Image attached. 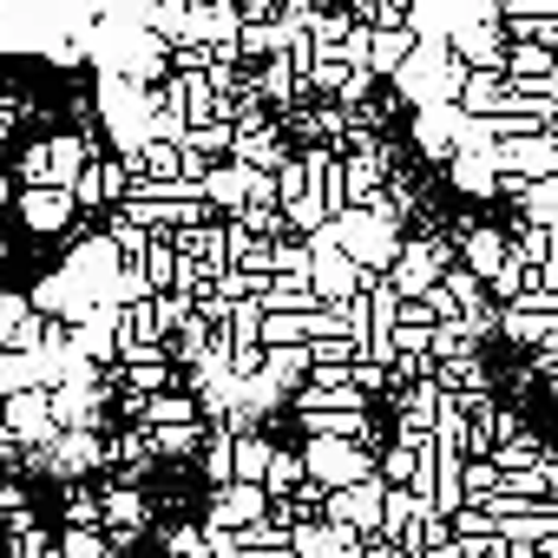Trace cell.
<instances>
[{"label": "cell", "mask_w": 558, "mask_h": 558, "mask_svg": "<svg viewBox=\"0 0 558 558\" xmlns=\"http://www.w3.org/2000/svg\"><path fill=\"white\" fill-rule=\"evenodd\" d=\"M323 236H329L362 276H388V263H395V250H401V230L381 223V217H368V210H342V217H329Z\"/></svg>", "instance_id": "obj_1"}, {"label": "cell", "mask_w": 558, "mask_h": 558, "mask_svg": "<svg viewBox=\"0 0 558 558\" xmlns=\"http://www.w3.org/2000/svg\"><path fill=\"white\" fill-rule=\"evenodd\" d=\"M486 165H493L499 178H519V184L558 178V138H551V132H525V138H493V145H486Z\"/></svg>", "instance_id": "obj_2"}, {"label": "cell", "mask_w": 558, "mask_h": 558, "mask_svg": "<svg viewBox=\"0 0 558 558\" xmlns=\"http://www.w3.org/2000/svg\"><path fill=\"white\" fill-rule=\"evenodd\" d=\"M303 250H310V290H316V303L323 310H336V303H349V296H362V283H368V276L316 230V236H303Z\"/></svg>", "instance_id": "obj_3"}, {"label": "cell", "mask_w": 558, "mask_h": 558, "mask_svg": "<svg viewBox=\"0 0 558 558\" xmlns=\"http://www.w3.org/2000/svg\"><path fill=\"white\" fill-rule=\"evenodd\" d=\"M125 191H132V165H125V158H112V151L86 158V171L66 184L73 210H119V204H125Z\"/></svg>", "instance_id": "obj_4"}, {"label": "cell", "mask_w": 558, "mask_h": 558, "mask_svg": "<svg viewBox=\"0 0 558 558\" xmlns=\"http://www.w3.org/2000/svg\"><path fill=\"white\" fill-rule=\"evenodd\" d=\"M0 427L14 434V447L21 453H40V447H53V408H47V388H21V395H0Z\"/></svg>", "instance_id": "obj_5"}, {"label": "cell", "mask_w": 558, "mask_h": 558, "mask_svg": "<svg viewBox=\"0 0 558 558\" xmlns=\"http://www.w3.org/2000/svg\"><path fill=\"white\" fill-rule=\"evenodd\" d=\"M381 480H362V486H342V493H329L323 499V525H336V532H355V538H375L381 532Z\"/></svg>", "instance_id": "obj_6"}, {"label": "cell", "mask_w": 558, "mask_h": 558, "mask_svg": "<svg viewBox=\"0 0 558 558\" xmlns=\"http://www.w3.org/2000/svg\"><path fill=\"white\" fill-rule=\"evenodd\" d=\"M14 217H21L34 236H66V230L80 223V210H73V197H66L60 184H21V191H14Z\"/></svg>", "instance_id": "obj_7"}, {"label": "cell", "mask_w": 558, "mask_h": 558, "mask_svg": "<svg viewBox=\"0 0 558 558\" xmlns=\"http://www.w3.org/2000/svg\"><path fill=\"white\" fill-rule=\"evenodd\" d=\"M263 512H269V493H263V486H243V480H230V486H210V506H204V519H197V525L243 532V525H256Z\"/></svg>", "instance_id": "obj_8"}, {"label": "cell", "mask_w": 558, "mask_h": 558, "mask_svg": "<svg viewBox=\"0 0 558 558\" xmlns=\"http://www.w3.org/2000/svg\"><path fill=\"white\" fill-rule=\"evenodd\" d=\"M545 538H558V506H538V512H506L493 519V545L512 551V558H532Z\"/></svg>", "instance_id": "obj_9"}, {"label": "cell", "mask_w": 558, "mask_h": 558, "mask_svg": "<svg viewBox=\"0 0 558 558\" xmlns=\"http://www.w3.org/2000/svg\"><path fill=\"white\" fill-rule=\"evenodd\" d=\"M230 165H250V171H283L290 165V138H283V125H256V132H230Z\"/></svg>", "instance_id": "obj_10"}, {"label": "cell", "mask_w": 558, "mask_h": 558, "mask_svg": "<svg viewBox=\"0 0 558 558\" xmlns=\"http://www.w3.org/2000/svg\"><path fill=\"white\" fill-rule=\"evenodd\" d=\"M460 125H466V119H460L453 106H427V112H414V132H408V138H414V151H421L427 165H447L453 145H460Z\"/></svg>", "instance_id": "obj_11"}, {"label": "cell", "mask_w": 558, "mask_h": 558, "mask_svg": "<svg viewBox=\"0 0 558 558\" xmlns=\"http://www.w3.org/2000/svg\"><path fill=\"white\" fill-rule=\"evenodd\" d=\"M440 171H447V191L466 197V204H493L499 197V171L486 165V151H453Z\"/></svg>", "instance_id": "obj_12"}, {"label": "cell", "mask_w": 558, "mask_h": 558, "mask_svg": "<svg viewBox=\"0 0 558 558\" xmlns=\"http://www.w3.org/2000/svg\"><path fill=\"white\" fill-rule=\"evenodd\" d=\"M506 99H512V86H506L493 66H480V73H466V80H460L453 112H460V119H499V112H506Z\"/></svg>", "instance_id": "obj_13"}, {"label": "cell", "mask_w": 558, "mask_h": 558, "mask_svg": "<svg viewBox=\"0 0 558 558\" xmlns=\"http://www.w3.org/2000/svg\"><path fill=\"white\" fill-rule=\"evenodd\" d=\"M434 408H440V388L434 381H414V388H388V414H395V434H434Z\"/></svg>", "instance_id": "obj_14"}, {"label": "cell", "mask_w": 558, "mask_h": 558, "mask_svg": "<svg viewBox=\"0 0 558 558\" xmlns=\"http://www.w3.org/2000/svg\"><path fill=\"white\" fill-rule=\"evenodd\" d=\"M453 250H460V269L486 283V276L506 263V230H499V223H473V230H460V243H453Z\"/></svg>", "instance_id": "obj_15"}, {"label": "cell", "mask_w": 558, "mask_h": 558, "mask_svg": "<svg viewBox=\"0 0 558 558\" xmlns=\"http://www.w3.org/2000/svg\"><path fill=\"white\" fill-rule=\"evenodd\" d=\"M86 158H99V138H80V132H53L47 138V184H73L86 171Z\"/></svg>", "instance_id": "obj_16"}, {"label": "cell", "mask_w": 558, "mask_h": 558, "mask_svg": "<svg viewBox=\"0 0 558 558\" xmlns=\"http://www.w3.org/2000/svg\"><path fill=\"white\" fill-rule=\"evenodd\" d=\"M138 427H145V434H158V427H197V401H191V388L145 395V408H138Z\"/></svg>", "instance_id": "obj_17"}, {"label": "cell", "mask_w": 558, "mask_h": 558, "mask_svg": "<svg viewBox=\"0 0 558 558\" xmlns=\"http://www.w3.org/2000/svg\"><path fill=\"white\" fill-rule=\"evenodd\" d=\"M493 336H506V349H538V342H551L558 336V323H545V316H525V310H493Z\"/></svg>", "instance_id": "obj_18"}, {"label": "cell", "mask_w": 558, "mask_h": 558, "mask_svg": "<svg viewBox=\"0 0 558 558\" xmlns=\"http://www.w3.org/2000/svg\"><path fill=\"white\" fill-rule=\"evenodd\" d=\"M256 486L269 493V506H276V499H290V493L303 486V453L276 440V447H269V466H263V480H256Z\"/></svg>", "instance_id": "obj_19"}, {"label": "cell", "mask_w": 558, "mask_h": 558, "mask_svg": "<svg viewBox=\"0 0 558 558\" xmlns=\"http://www.w3.org/2000/svg\"><path fill=\"white\" fill-rule=\"evenodd\" d=\"M256 375H269L276 388H283V408H290V395L303 388V375H310V349L296 342V349H263V368Z\"/></svg>", "instance_id": "obj_20"}, {"label": "cell", "mask_w": 558, "mask_h": 558, "mask_svg": "<svg viewBox=\"0 0 558 558\" xmlns=\"http://www.w3.org/2000/svg\"><path fill=\"white\" fill-rule=\"evenodd\" d=\"M414 53V34L408 27H388V34H368V60H362V73H375V80H395V66Z\"/></svg>", "instance_id": "obj_21"}, {"label": "cell", "mask_w": 558, "mask_h": 558, "mask_svg": "<svg viewBox=\"0 0 558 558\" xmlns=\"http://www.w3.org/2000/svg\"><path fill=\"white\" fill-rule=\"evenodd\" d=\"M506 204H512V223H545L551 230V217H558V178L519 184V197H506Z\"/></svg>", "instance_id": "obj_22"}, {"label": "cell", "mask_w": 558, "mask_h": 558, "mask_svg": "<svg viewBox=\"0 0 558 558\" xmlns=\"http://www.w3.org/2000/svg\"><path fill=\"white\" fill-rule=\"evenodd\" d=\"M138 276H145V290L165 296L171 290V276H178V250H171V230H158L145 250H138Z\"/></svg>", "instance_id": "obj_23"}, {"label": "cell", "mask_w": 558, "mask_h": 558, "mask_svg": "<svg viewBox=\"0 0 558 558\" xmlns=\"http://www.w3.org/2000/svg\"><path fill=\"white\" fill-rule=\"evenodd\" d=\"M178 151H184V158H204V165H223V158H230V125H223V119L184 125V132H178Z\"/></svg>", "instance_id": "obj_24"}, {"label": "cell", "mask_w": 558, "mask_h": 558, "mask_svg": "<svg viewBox=\"0 0 558 558\" xmlns=\"http://www.w3.org/2000/svg\"><path fill=\"white\" fill-rule=\"evenodd\" d=\"M545 453H551V447H545V434H532V427H519V434H506V440H499V447H493L486 460H493L499 473H519V466H538Z\"/></svg>", "instance_id": "obj_25"}, {"label": "cell", "mask_w": 558, "mask_h": 558, "mask_svg": "<svg viewBox=\"0 0 558 558\" xmlns=\"http://www.w3.org/2000/svg\"><path fill=\"white\" fill-rule=\"evenodd\" d=\"M269 447H276V434H236V440H230V480L256 486L263 466H269Z\"/></svg>", "instance_id": "obj_26"}, {"label": "cell", "mask_w": 558, "mask_h": 558, "mask_svg": "<svg viewBox=\"0 0 558 558\" xmlns=\"http://www.w3.org/2000/svg\"><path fill=\"white\" fill-rule=\"evenodd\" d=\"M145 447H151V460L165 466H178V460H197V447H204V421L197 427H158V434H145Z\"/></svg>", "instance_id": "obj_27"}, {"label": "cell", "mask_w": 558, "mask_h": 558, "mask_svg": "<svg viewBox=\"0 0 558 558\" xmlns=\"http://www.w3.org/2000/svg\"><path fill=\"white\" fill-rule=\"evenodd\" d=\"M230 230H243V236H263V243H276V236H283V210H276V204H243L236 217H223Z\"/></svg>", "instance_id": "obj_28"}, {"label": "cell", "mask_w": 558, "mask_h": 558, "mask_svg": "<svg viewBox=\"0 0 558 558\" xmlns=\"http://www.w3.org/2000/svg\"><path fill=\"white\" fill-rule=\"evenodd\" d=\"M66 525L73 532H99V486H66Z\"/></svg>", "instance_id": "obj_29"}, {"label": "cell", "mask_w": 558, "mask_h": 558, "mask_svg": "<svg viewBox=\"0 0 558 558\" xmlns=\"http://www.w3.org/2000/svg\"><path fill=\"white\" fill-rule=\"evenodd\" d=\"M447 538H473V545L493 538V512H486V506H453V512H447Z\"/></svg>", "instance_id": "obj_30"}, {"label": "cell", "mask_w": 558, "mask_h": 558, "mask_svg": "<svg viewBox=\"0 0 558 558\" xmlns=\"http://www.w3.org/2000/svg\"><path fill=\"white\" fill-rule=\"evenodd\" d=\"M53 558H112V545H106L99 532H73V525H60V538H53Z\"/></svg>", "instance_id": "obj_31"}, {"label": "cell", "mask_w": 558, "mask_h": 558, "mask_svg": "<svg viewBox=\"0 0 558 558\" xmlns=\"http://www.w3.org/2000/svg\"><path fill=\"white\" fill-rule=\"evenodd\" d=\"M14 184H47V138H27L14 158Z\"/></svg>", "instance_id": "obj_32"}, {"label": "cell", "mask_w": 558, "mask_h": 558, "mask_svg": "<svg viewBox=\"0 0 558 558\" xmlns=\"http://www.w3.org/2000/svg\"><path fill=\"white\" fill-rule=\"evenodd\" d=\"M21 388H34L27 355H21V349H0V395H21Z\"/></svg>", "instance_id": "obj_33"}, {"label": "cell", "mask_w": 558, "mask_h": 558, "mask_svg": "<svg viewBox=\"0 0 558 558\" xmlns=\"http://www.w3.org/2000/svg\"><path fill=\"white\" fill-rule=\"evenodd\" d=\"M368 60V27L362 21H349L342 27V40H336V66H362Z\"/></svg>", "instance_id": "obj_34"}, {"label": "cell", "mask_w": 558, "mask_h": 558, "mask_svg": "<svg viewBox=\"0 0 558 558\" xmlns=\"http://www.w3.org/2000/svg\"><path fill=\"white\" fill-rule=\"evenodd\" d=\"M165 558H204V532L197 525H171L165 532Z\"/></svg>", "instance_id": "obj_35"}, {"label": "cell", "mask_w": 558, "mask_h": 558, "mask_svg": "<svg viewBox=\"0 0 558 558\" xmlns=\"http://www.w3.org/2000/svg\"><path fill=\"white\" fill-rule=\"evenodd\" d=\"M558 0H499V21H551Z\"/></svg>", "instance_id": "obj_36"}, {"label": "cell", "mask_w": 558, "mask_h": 558, "mask_svg": "<svg viewBox=\"0 0 558 558\" xmlns=\"http://www.w3.org/2000/svg\"><path fill=\"white\" fill-rule=\"evenodd\" d=\"M204 532V558H243V538L223 532V525H197Z\"/></svg>", "instance_id": "obj_37"}, {"label": "cell", "mask_w": 558, "mask_h": 558, "mask_svg": "<svg viewBox=\"0 0 558 558\" xmlns=\"http://www.w3.org/2000/svg\"><path fill=\"white\" fill-rule=\"evenodd\" d=\"M14 191H21V184H14V171H0V210H14Z\"/></svg>", "instance_id": "obj_38"}, {"label": "cell", "mask_w": 558, "mask_h": 558, "mask_svg": "<svg viewBox=\"0 0 558 558\" xmlns=\"http://www.w3.org/2000/svg\"><path fill=\"white\" fill-rule=\"evenodd\" d=\"M243 558H296L290 545H269V551H243Z\"/></svg>", "instance_id": "obj_39"}, {"label": "cell", "mask_w": 558, "mask_h": 558, "mask_svg": "<svg viewBox=\"0 0 558 558\" xmlns=\"http://www.w3.org/2000/svg\"><path fill=\"white\" fill-rule=\"evenodd\" d=\"M112 558H138V551H112Z\"/></svg>", "instance_id": "obj_40"}]
</instances>
